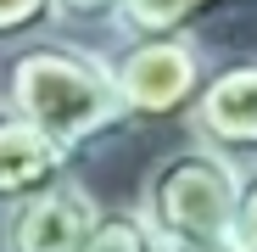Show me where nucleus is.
<instances>
[{
    "label": "nucleus",
    "mask_w": 257,
    "mask_h": 252,
    "mask_svg": "<svg viewBox=\"0 0 257 252\" xmlns=\"http://www.w3.org/2000/svg\"><path fill=\"white\" fill-rule=\"evenodd\" d=\"M0 107L34 118L67 151L112 135V129H123L135 118L123 90H117L112 62L90 56L84 45L51 39V34H34L12 51L6 73H0Z\"/></svg>",
    "instance_id": "f257e3e1"
},
{
    "label": "nucleus",
    "mask_w": 257,
    "mask_h": 252,
    "mask_svg": "<svg viewBox=\"0 0 257 252\" xmlns=\"http://www.w3.org/2000/svg\"><path fill=\"white\" fill-rule=\"evenodd\" d=\"M240 191H246V162L190 140L162 162H151L140 185V213L162 246H212V241H235Z\"/></svg>",
    "instance_id": "f03ea898"
},
{
    "label": "nucleus",
    "mask_w": 257,
    "mask_h": 252,
    "mask_svg": "<svg viewBox=\"0 0 257 252\" xmlns=\"http://www.w3.org/2000/svg\"><path fill=\"white\" fill-rule=\"evenodd\" d=\"M128 45L112 56L117 90L135 118H168V112H190L201 96V45L185 28L168 34H123Z\"/></svg>",
    "instance_id": "7ed1b4c3"
},
{
    "label": "nucleus",
    "mask_w": 257,
    "mask_h": 252,
    "mask_svg": "<svg viewBox=\"0 0 257 252\" xmlns=\"http://www.w3.org/2000/svg\"><path fill=\"white\" fill-rule=\"evenodd\" d=\"M101 224L95 196L84 191L73 174H62L45 191H28L6 202L0 219V252H84Z\"/></svg>",
    "instance_id": "20e7f679"
},
{
    "label": "nucleus",
    "mask_w": 257,
    "mask_h": 252,
    "mask_svg": "<svg viewBox=\"0 0 257 252\" xmlns=\"http://www.w3.org/2000/svg\"><path fill=\"white\" fill-rule=\"evenodd\" d=\"M190 135L235 162H257V62H235L190 101Z\"/></svg>",
    "instance_id": "39448f33"
},
{
    "label": "nucleus",
    "mask_w": 257,
    "mask_h": 252,
    "mask_svg": "<svg viewBox=\"0 0 257 252\" xmlns=\"http://www.w3.org/2000/svg\"><path fill=\"white\" fill-rule=\"evenodd\" d=\"M67 162H73V151L56 135H45L34 118H23L12 107H0V202L56 185L67 174Z\"/></svg>",
    "instance_id": "423d86ee"
},
{
    "label": "nucleus",
    "mask_w": 257,
    "mask_h": 252,
    "mask_svg": "<svg viewBox=\"0 0 257 252\" xmlns=\"http://www.w3.org/2000/svg\"><path fill=\"white\" fill-rule=\"evenodd\" d=\"M207 6H218V0H123L112 23L123 34H168V28H185Z\"/></svg>",
    "instance_id": "0eeeda50"
},
{
    "label": "nucleus",
    "mask_w": 257,
    "mask_h": 252,
    "mask_svg": "<svg viewBox=\"0 0 257 252\" xmlns=\"http://www.w3.org/2000/svg\"><path fill=\"white\" fill-rule=\"evenodd\" d=\"M84 252H162V241L146 224V213L135 207V213H101V224H95Z\"/></svg>",
    "instance_id": "6e6552de"
},
{
    "label": "nucleus",
    "mask_w": 257,
    "mask_h": 252,
    "mask_svg": "<svg viewBox=\"0 0 257 252\" xmlns=\"http://www.w3.org/2000/svg\"><path fill=\"white\" fill-rule=\"evenodd\" d=\"M51 23H62L56 0H0V39H34Z\"/></svg>",
    "instance_id": "1a4fd4ad"
},
{
    "label": "nucleus",
    "mask_w": 257,
    "mask_h": 252,
    "mask_svg": "<svg viewBox=\"0 0 257 252\" xmlns=\"http://www.w3.org/2000/svg\"><path fill=\"white\" fill-rule=\"evenodd\" d=\"M240 246L246 252H257V162L246 168V191H240Z\"/></svg>",
    "instance_id": "9d476101"
},
{
    "label": "nucleus",
    "mask_w": 257,
    "mask_h": 252,
    "mask_svg": "<svg viewBox=\"0 0 257 252\" xmlns=\"http://www.w3.org/2000/svg\"><path fill=\"white\" fill-rule=\"evenodd\" d=\"M56 6H62V23H106L117 17L123 0H56Z\"/></svg>",
    "instance_id": "9b49d317"
},
{
    "label": "nucleus",
    "mask_w": 257,
    "mask_h": 252,
    "mask_svg": "<svg viewBox=\"0 0 257 252\" xmlns=\"http://www.w3.org/2000/svg\"><path fill=\"white\" fill-rule=\"evenodd\" d=\"M162 252H246V246L235 235V241H212V246H162Z\"/></svg>",
    "instance_id": "f8f14e48"
}]
</instances>
